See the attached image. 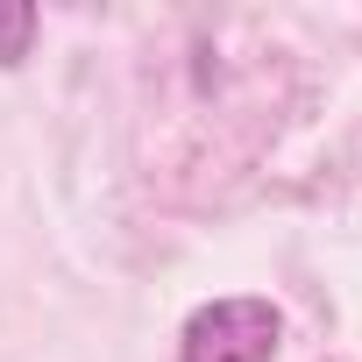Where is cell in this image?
Instances as JSON below:
<instances>
[{
    "label": "cell",
    "mask_w": 362,
    "mask_h": 362,
    "mask_svg": "<svg viewBox=\"0 0 362 362\" xmlns=\"http://www.w3.org/2000/svg\"><path fill=\"white\" fill-rule=\"evenodd\" d=\"M36 29H43V15L29 8V0H0V71H15V64L29 57Z\"/></svg>",
    "instance_id": "7a4b0ae2"
},
{
    "label": "cell",
    "mask_w": 362,
    "mask_h": 362,
    "mask_svg": "<svg viewBox=\"0 0 362 362\" xmlns=\"http://www.w3.org/2000/svg\"><path fill=\"white\" fill-rule=\"evenodd\" d=\"M277 348H284V313L263 291L206 298L177 334V362H277Z\"/></svg>",
    "instance_id": "6da1fadb"
}]
</instances>
